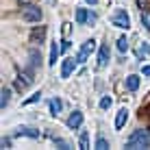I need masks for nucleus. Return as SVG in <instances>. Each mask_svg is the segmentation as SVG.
Wrapping results in <instances>:
<instances>
[{"label": "nucleus", "instance_id": "obj_1", "mask_svg": "<svg viewBox=\"0 0 150 150\" xmlns=\"http://www.w3.org/2000/svg\"><path fill=\"white\" fill-rule=\"evenodd\" d=\"M128 150H139V148H150V133L148 131H135L126 139Z\"/></svg>", "mask_w": 150, "mask_h": 150}, {"label": "nucleus", "instance_id": "obj_2", "mask_svg": "<svg viewBox=\"0 0 150 150\" xmlns=\"http://www.w3.org/2000/svg\"><path fill=\"white\" fill-rule=\"evenodd\" d=\"M111 22H113V26H117V28H124V30L131 28V18H128V13L124 11V9H117V11L113 13Z\"/></svg>", "mask_w": 150, "mask_h": 150}, {"label": "nucleus", "instance_id": "obj_3", "mask_svg": "<svg viewBox=\"0 0 150 150\" xmlns=\"http://www.w3.org/2000/svg\"><path fill=\"white\" fill-rule=\"evenodd\" d=\"M22 20L26 22H39L41 20V9L35 4H24L22 7Z\"/></svg>", "mask_w": 150, "mask_h": 150}, {"label": "nucleus", "instance_id": "obj_4", "mask_svg": "<svg viewBox=\"0 0 150 150\" xmlns=\"http://www.w3.org/2000/svg\"><path fill=\"white\" fill-rule=\"evenodd\" d=\"M94 50H96V39H87L85 44L81 46L79 54H76V61H79V63H85V61L91 57V52H94Z\"/></svg>", "mask_w": 150, "mask_h": 150}, {"label": "nucleus", "instance_id": "obj_5", "mask_svg": "<svg viewBox=\"0 0 150 150\" xmlns=\"http://www.w3.org/2000/svg\"><path fill=\"white\" fill-rule=\"evenodd\" d=\"M46 26H35L33 30H30V44H44V39H46Z\"/></svg>", "mask_w": 150, "mask_h": 150}, {"label": "nucleus", "instance_id": "obj_6", "mask_svg": "<svg viewBox=\"0 0 150 150\" xmlns=\"http://www.w3.org/2000/svg\"><path fill=\"white\" fill-rule=\"evenodd\" d=\"M76 63H79L76 59H72V57H68V59L63 61V68H61V79H70V74L74 72Z\"/></svg>", "mask_w": 150, "mask_h": 150}, {"label": "nucleus", "instance_id": "obj_7", "mask_svg": "<svg viewBox=\"0 0 150 150\" xmlns=\"http://www.w3.org/2000/svg\"><path fill=\"white\" fill-rule=\"evenodd\" d=\"M65 124H68V128H72V131H74V128H81V124H83V113H81V111H72Z\"/></svg>", "mask_w": 150, "mask_h": 150}, {"label": "nucleus", "instance_id": "obj_8", "mask_svg": "<svg viewBox=\"0 0 150 150\" xmlns=\"http://www.w3.org/2000/svg\"><path fill=\"white\" fill-rule=\"evenodd\" d=\"M109 57H111L109 46L102 44V46H100V50H98V68H105V65L109 63Z\"/></svg>", "mask_w": 150, "mask_h": 150}, {"label": "nucleus", "instance_id": "obj_9", "mask_svg": "<svg viewBox=\"0 0 150 150\" xmlns=\"http://www.w3.org/2000/svg\"><path fill=\"white\" fill-rule=\"evenodd\" d=\"M126 120H128V109H126V107H122V109L117 111V115H115V128H117V131H120V128H124Z\"/></svg>", "mask_w": 150, "mask_h": 150}, {"label": "nucleus", "instance_id": "obj_10", "mask_svg": "<svg viewBox=\"0 0 150 150\" xmlns=\"http://www.w3.org/2000/svg\"><path fill=\"white\" fill-rule=\"evenodd\" d=\"M59 52H61V46H57V41H52V44H50V59H48V65H54V63H57Z\"/></svg>", "mask_w": 150, "mask_h": 150}, {"label": "nucleus", "instance_id": "obj_11", "mask_svg": "<svg viewBox=\"0 0 150 150\" xmlns=\"http://www.w3.org/2000/svg\"><path fill=\"white\" fill-rule=\"evenodd\" d=\"M9 100H11V89L9 87H2V91H0V109L4 111V107L9 105Z\"/></svg>", "mask_w": 150, "mask_h": 150}, {"label": "nucleus", "instance_id": "obj_12", "mask_svg": "<svg viewBox=\"0 0 150 150\" xmlns=\"http://www.w3.org/2000/svg\"><path fill=\"white\" fill-rule=\"evenodd\" d=\"M137 87H139V76L137 74L126 76V89L128 91H137Z\"/></svg>", "mask_w": 150, "mask_h": 150}, {"label": "nucleus", "instance_id": "obj_13", "mask_svg": "<svg viewBox=\"0 0 150 150\" xmlns=\"http://www.w3.org/2000/svg\"><path fill=\"white\" fill-rule=\"evenodd\" d=\"M18 137H33V139H37L39 137V131H35V128H18V133H15Z\"/></svg>", "mask_w": 150, "mask_h": 150}, {"label": "nucleus", "instance_id": "obj_14", "mask_svg": "<svg viewBox=\"0 0 150 150\" xmlns=\"http://www.w3.org/2000/svg\"><path fill=\"white\" fill-rule=\"evenodd\" d=\"M61 109H63V102H61L59 98H52V100H50V113L57 117V115L61 113Z\"/></svg>", "mask_w": 150, "mask_h": 150}, {"label": "nucleus", "instance_id": "obj_15", "mask_svg": "<svg viewBox=\"0 0 150 150\" xmlns=\"http://www.w3.org/2000/svg\"><path fill=\"white\" fill-rule=\"evenodd\" d=\"M87 9H76V22L79 24H87Z\"/></svg>", "mask_w": 150, "mask_h": 150}, {"label": "nucleus", "instance_id": "obj_16", "mask_svg": "<svg viewBox=\"0 0 150 150\" xmlns=\"http://www.w3.org/2000/svg\"><path fill=\"white\" fill-rule=\"evenodd\" d=\"M39 100H41V91H35V94H33V96H28L26 100L22 102V105H24V107H28V105H35V102H39Z\"/></svg>", "mask_w": 150, "mask_h": 150}, {"label": "nucleus", "instance_id": "obj_17", "mask_svg": "<svg viewBox=\"0 0 150 150\" xmlns=\"http://www.w3.org/2000/svg\"><path fill=\"white\" fill-rule=\"evenodd\" d=\"M79 146L83 150H87L89 148V137H87V131H81V139H79Z\"/></svg>", "mask_w": 150, "mask_h": 150}, {"label": "nucleus", "instance_id": "obj_18", "mask_svg": "<svg viewBox=\"0 0 150 150\" xmlns=\"http://www.w3.org/2000/svg\"><path fill=\"white\" fill-rule=\"evenodd\" d=\"M117 50H120V52H126V50H128V39L124 37V35L117 39Z\"/></svg>", "mask_w": 150, "mask_h": 150}, {"label": "nucleus", "instance_id": "obj_19", "mask_svg": "<svg viewBox=\"0 0 150 150\" xmlns=\"http://www.w3.org/2000/svg\"><path fill=\"white\" fill-rule=\"evenodd\" d=\"M39 61H41L39 52H37V50H33V52H30V65H33V68H39Z\"/></svg>", "mask_w": 150, "mask_h": 150}, {"label": "nucleus", "instance_id": "obj_20", "mask_svg": "<svg viewBox=\"0 0 150 150\" xmlns=\"http://www.w3.org/2000/svg\"><path fill=\"white\" fill-rule=\"evenodd\" d=\"M96 148H98V150H107V148H109V142H107V139L100 135V137L96 139Z\"/></svg>", "mask_w": 150, "mask_h": 150}, {"label": "nucleus", "instance_id": "obj_21", "mask_svg": "<svg viewBox=\"0 0 150 150\" xmlns=\"http://www.w3.org/2000/svg\"><path fill=\"white\" fill-rule=\"evenodd\" d=\"M148 54H150V46L144 41V44L139 46V50H137V57H148Z\"/></svg>", "mask_w": 150, "mask_h": 150}, {"label": "nucleus", "instance_id": "obj_22", "mask_svg": "<svg viewBox=\"0 0 150 150\" xmlns=\"http://www.w3.org/2000/svg\"><path fill=\"white\" fill-rule=\"evenodd\" d=\"M137 7L142 11H150V0H137Z\"/></svg>", "mask_w": 150, "mask_h": 150}, {"label": "nucleus", "instance_id": "obj_23", "mask_svg": "<svg viewBox=\"0 0 150 150\" xmlns=\"http://www.w3.org/2000/svg\"><path fill=\"white\" fill-rule=\"evenodd\" d=\"M96 22H98V15H96L94 11H89V13H87V24H89V26H94Z\"/></svg>", "mask_w": 150, "mask_h": 150}, {"label": "nucleus", "instance_id": "obj_24", "mask_svg": "<svg viewBox=\"0 0 150 150\" xmlns=\"http://www.w3.org/2000/svg\"><path fill=\"white\" fill-rule=\"evenodd\" d=\"M111 98L109 96H105V98H102V100H100V109H109V107H111Z\"/></svg>", "mask_w": 150, "mask_h": 150}, {"label": "nucleus", "instance_id": "obj_25", "mask_svg": "<svg viewBox=\"0 0 150 150\" xmlns=\"http://www.w3.org/2000/svg\"><path fill=\"white\" fill-rule=\"evenodd\" d=\"M54 144H57V146H61V148H65V150L70 148V144H68V142H63V139H57V137H54Z\"/></svg>", "mask_w": 150, "mask_h": 150}, {"label": "nucleus", "instance_id": "obj_26", "mask_svg": "<svg viewBox=\"0 0 150 150\" xmlns=\"http://www.w3.org/2000/svg\"><path fill=\"white\" fill-rule=\"evenodd\" d=\"M68 50H70V41L63 39V41H61V52H68Z\"/></svg>", "mask_w": 150, "mask_h": 150}, {"label": "nucleus", "instance_id": "obj_27", "mask_svg": "<svg viewBox=\"0 0 150 150\" xmlns=\"http://www.w3.org/2000/svg\"><path fill=\"white\" fill-rule=\"evenodd\" d=\"M0 146H2V148H11V139H9V137H2Z\"/></svg>", "mask_w": 150, "mask_h": 150}, {"label": "nucleus", "instance_id": "obj_28", "mask_svg": "<svg viewBox=\"0 0 150 150\" xmlns=\"http://www.w3.org/2000/svg\"><path fill=\"white\" fill-rule=\"evenodd\" d=\"M142 74H144V76H150V65H144V68H142Z\"/></svg>", "mask_w": 150, "mask_h": 150}, {"label": "nucleus", "instance_id": "obj_29", "mask_svg": "<svg viewBox=\"0 0 150 150\" xmlns=\"http://www.w3.org/2000/svg\"><path fill=\"white\" fill-rule=\"evenodd\" d=\"M70 26H72V24H68V22L63 24V35H68V33H70Z\"/></svg>", "mask_w": 150, "mask_h": 150}, {"label": "nucleus", "instance_id": "obj_30", "mask_svg": "<svg viewBox=\"0 0 150 150\" xmlns=\"http://www.w3.org/2000/svg\"><path fill=\"white\" fill-rule=\"evenodd\" d=\"M85 2H87V4H96L98 0H85Z\"/></svg>", "mask_w": 150, "mask_h": 150}, {"label": "nucleus", "instance_id": "obj_31", "mask_svg": "<svg viewBox=\"0 0 150 150\" xmlns=\"http://www.w3.org/2000/svg\"><path fill=\"white\" fill-rule=\"evenodd\" d=\"M148 111H150V105H148Z\"/></svg>", "mask_w": 150, "mask_h": 150}]
</instances>
